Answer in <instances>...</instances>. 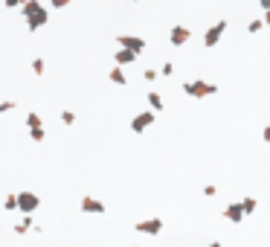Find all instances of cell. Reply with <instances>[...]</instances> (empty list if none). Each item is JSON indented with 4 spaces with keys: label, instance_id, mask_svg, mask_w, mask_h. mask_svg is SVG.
I'll list each match as a JSON object with an SVG mask.
<instances>
[{
    "label": "cell",
    "instance_id": "cell-1",
    "mask_svg": "<svg viewBox=\"0 0 270 247\" xmlns=\"http://www.w3.org/2000/svg\"><path fill=\"white\" fill-rule=\"evenodd\" d=\"M20 9H23V23H26L29 32H38L41 26L49 23V9H47L44 3H38V0H26Z\"/></svg>",
    "mask_w": 270,
    "mask_h": 247
},
{
    "label": "cell",
    "instance_id": "cell-2",
    "mask_svg": "<svg viewBox=\"0 0 270 247\" xmlns=\"http://www.w3.org/2000/svg\"><path fill=\"white\" fill-rule=\"evenodd\" d=\"M183 93L192 96V99H206V96H215L218 93V84L204 82V79H192V82H183Z\"/></svg>",
    "mask_w": 270,
    "mask_h": 247
},
{
    "label": "cell",
    "instance_id": "cell-3",
    "mask_svg": "<svg viewBox=\"0 0 270 247\" xmlns=\"http://www.w3.org/2000/svg\"><path fill=\"white\" fill-rule=\"evenodd\" d=\"M38 207H41V198H38L35 192H29V189L15 192V210H17V213L32 215V213H38Z\"/></svg>",
    "mask_w": 270,
    "mask_h": 247
},
{
    "label": "cell",
    "instance_id": "cell-4",
    "mask_svg": "<svg viewBox=\"0 0 270 247\" xmlns=\"http://www.w3.org/2000/svg\"><path fill=\"white\" fill-rule=\"evenodd\" d=\"M26 128H29V140H32V143H41V140L47 137L44 119L38 116V111H29V114H26Z\"/></svg>",
    "mask_w": 270,
    "mask_h": 247
},
{
    "label": "cell",
    "instance_id": "cell-5",
    "mask_svg": "<svg viewBox=\"0 0 270 247\" xmlns=\"http://www.w3.org/2000/svg\"><path fill=\"white\" fill-rule=\"evenodd\" d=\"M224 32H227V20H215L206 32H204V47H218L221 44V38H224Z\"/></svg>",
    "mask_w": 270,
    "mask_h": 247
},
{
    "label": "cell",
    "instance_id": "cell-6",
    "mask_svg": "<svg viewBox=\"0 0 270 247\" xmlns=\"http://www.w3.org/2000/svg\"><path fill=\"white\" fill-rule=\"evenodd\" d=\"M154 116H157L154 111H140V114L131 119V131H134V134H145V131L154 125Z\"/></svg>",
    "mask_w": 270,
    "mask_h": 247
},
{
    "label": "cell",
    "instance_id": "cell-7",
    "mask_svg": "<svg viewBox=\"0 0 270 247\" xmlns=\"http://www.w3.org/2000/svg\"><path fill=\"white\" fill-rule=\"evenodd\" d=\"M79 207H81V213H84V215H105V213H108V204H105V201H99V198H93V195H84Z\"/></svg>",
    "mask_w": 270,
    "mask_h": 247
},
{
    "label": "cell",
    "instance_id": "cell-8",
    "mask_svg": "<svg viewBox=\"0 0 270 247\" xmlns=\"http://www.w3.org/2000/svg\"><path fill=\"white\" fill-rule=\"evenodd\" d=\"M116 44L122 49H131L134 55H140L145 49V38H140V35H116Z\"/></svg>",
    "mask_w": 270,
    "mask_h": 247
},
{
    "label": "cell",
    "instance_id": "cell-9",
    "mask_svg": "<svg viewBox=\"0 0 270 247\" xmlns=\"http://www.w3.org/2000/svg\"><path fill=\"white\" fill-rule=\"evenodd\" d=\"M134 230L140 236H160L163 233V218H145V221L134 224Z\"/></svg>",
    "mask_w": 270,
    "mask_h": 247
},
{
    "label": "cell",
    "instance_id": "cell-10",
    "mask_svg": "<svg viewBox=\"0 0 270 247\" xmlns=\"http://www.w3.org/2000/svg\"><path fill=\"white\" fill-rule=\"evenodd\" d=\"M189 38H192V29H189V26H172V29H169V41H172L175 47H183Z\"/></svg>",
    "mask_w": 270,
    "mask_h": 247
},
{
    "label": "cell",
    "instance_id": "cell-11",
    "mask_svg": "<svg viewBox=\"0 0 270 247\" xmlns=\"http://www.w3.org/2000/svg\"><path fill=\"white\" fill-rule=\"evenodd\" d=\"M224 218H227L230 224H241V221H244V213H241V204H238V201H233V204H227V207H224Z\"/></svg>",
    "mask_w": 270,
    "mask_h": 247
},
{
    "label": "cell",
    "instance_id": "cell-12",
    "mask_svg": "<svg viewBox=\"0 0 270 247\" xmlns=\"http://www.w3.org/2000/svg\"><path fill=\"white\" fill-rule=\"evenodd\" d=\"M137 58H140V55H134L131 49H122V47H119V49L113 52V61H116V67H125V64H134Z\"/></svg>",
    "mask_w": 270,
    "mask_h": 247
},
{
    "label": "cell",
    "instance_id": "cell-13",
    "mask_svg": "<svg viewBox=\"0 0 270 247\" xmlns=\"http://www.w3.org/2000/svg\"><path fill=\"white\" fill-rule=\"evenodd\" d=\"M108 79H111L113 84H119V87H122V84H128V76H125V70H122V67H111V70H108Z\"/></svg>",
    "mask_w": 270,
    "mask_h": 247
},
{
    "label": "cell",
    "instance_id": "cell-14",
    "mask_svg": "<svg viewBox=\"0 0 270 247\" xmlns=\"http://www.w3.org/2000/svg\"><path fill=\"white\" fill-rule=\"evenodd\" d=\"M148 105H151L148 111H154V114H160V111L166 108V105H163V96H160L157 90H148Z\"/></svg>",
    "mask_w": 270,
    "mask_h": 247
},
{
    "label": "cell",
    "instance_id": "cell-15",
    "mask_svg": "<svg viewBox=\"0 0 270 247\" xmlns=\"http://www.w3.org/2000/svg\"><path fill=\"white\" fill-rule=\"evenodd\" d=\"M32 227H35L32 215H23V221H20V224H15V233H17V236H26V233H32Z\"/></svg>",
    "mask_w": 270,
    "mask_h": 247
},
{
    "label": "cell",
    "instance_id": "cell-16",
    "mask_svg": "<svg viewBox=\"0 0 270 247\" xmlns=\"http://www.w3.org/2000/svg\"><path fill=\"white\" fill-rule=\"evenodd\" d=\"M238 204H241V213H244V215H253V213H256V207H259V201H256V198H241Z\"/></svg>",
    "mask_w": 270,
    "mask_h": 247
},
{
    "label": "cell",
    "instance_id": "cell-17",
    "mask_svg": "<svg viewBox=\"0 0 270 247\" xmlns=\"http://www.w3.org/2000/svg\"><path fill=\"white\" fill-rule=\"evenodd\" d=\"M268 20H270V15H265V17H256V20H250V23H247V29L256 35V32H262V26H265Z\"/></svg>",
    "mask_w": 270,
    "mask_h": 247
},
{
    "label": "cell",
    "instance_id": "cell-18",
    "mask_svg": "<svg viewBox=\"0 0 270 247\" xmlns=\"http://www.w3.org/2000/svg\"><path fill=\"white\" fill-rule=\"evenodd\" d=\"M44 70H47L44 58H32V73H35V76H44Z\"/></svg>",
    "mask_w": 270,
    "mask_h": 247
},
{
    "label": "cell",
    "instance_id": "cell-19",
    "mask_svg": "<svg viewBox=\"0 0 270 247\" xmlns=\"http://www.w3.org/2000/svg\"><path fill=\"white\" fill-rule=\"evenodd\" d=\"M15 108H17V102H15V99H3V102H0V116H3V114H9V111H15Z\"/></svg>",
    "mask_w": 270,
    "mask_h": 247
},
{
    "label": "cell",
    "instance_id": "cell-20",
    "mask_svg": "<svg viewBox=\"0 0 270 247\" xmlns=\"http://www.w3.org/2000/svg\"><path fill=\"white\" fill-rule=\"evenodd\" d=\"M61 122H64V125H73V122H76V114H73L70 108H64V111H61Z\"/></svg>",
    "mask_w": 270,
    "mask_h": 247
},
{
    "label": "cell",
    "instance_id": "cell-21",
    "mask_svg": "<svg viewBox=\"0 0 270 247\" xmlns=\"http://www.w3.org/2000/svg\"><path fill=\"white\" fill-rule=\"evenodd\" d=\"M157 76H160V73H157L154 67H145V70H143V79H145V82H157Z\"/></svg>",
    "mask_w": 270,
    "mask_h": 247
},
{
    "label": "cell",
    "instance_id": "cell-22",
    "mask_svg": "<svg viewBox=\"0 0 270 247\" xmlns=\"http://www.w3.org/2000/svg\"><path fill=\"white\" fill-rule=\"evenodd\" d=\"M3 210H6V213H15V192H9V195H6V201H3Z\"/></svg>",
    "mask_w": 270,
    "mask_h": 247
},
{
    "label": "cell",
    "instance_id": "cell-23",
    "mask_svg": "<svg viewBox=\"0 0 270 247\" xmlns=\"http://www.w3.org/2000/svg\"><path fill=\"white\" fill-rule=\"evenodd\" d=\"M157 73H160V76H172V73H175V64H172V61H166V64H163Z\"/></svg>",
    "mask_w": 270,
    "mask_h": 247
},
{
    "label": "cell",
    "instance_id": "cell-24",
    "mask_svg": "<svg viewBox=\"0 0 270 247\" xmlns=\"http://www.w3.org/2000/svg\"><path fill=\"white\" fill-rule=\"evenodd\" d=\"M70 3H73V0H49V6H52V9H67Z\"/></svg>",
    "mask_w": 270,
    "mask_h": 247
},
{
    "label": "cell",
    "instance_id": "cell-25",
    "mask_svg": "<svg viewBox=\"0 0 270 247\" xmlns=\"http://www.w3.org/2000/svg\"><path fill=\"white\" fill-rule=\"evenodd\" d=\"M215 192H218V189H215L212 183H206V186H204V195H206V198H215Z\"/></svg>",
    "mask_w": 270,
    "mask_h": 247
},
{
    "label": "cell",
    "instance_id": "cell-26",
    "mask_svg": "<svg viewBox=\"0 0 270 247\" xmlns=\"http://www.w3.org/2000/svg\"><path fill=\"white\" fill-rule=\"evenodd\" d=\"M23 3H26V0H3L6 9H15V6H23Z\"/></svg>",
    "mask_w": 270,
    "mask_h": 247
},
{
    "label": "cell",
    "instance_id": "cell-27",
    "mask_svg": "<svg viewBox=\"0 0 270 247\" xmlns=\"http://www.w3.org/2000/svg\"><path fill=\"white\" fill-rule=\"evenodd\" d=\"M259 6H262V12H265V15L270 12V0H259Z\"/></svg>",
    "mask_w": 270,
    "mask_h": 247
},
{
    "label": "cell",
    "instance_id": "cell-28",
    "mask_svg": "<svg viewBox=\"0 0 270 247\" xmlns=\"http://www.w3.org/2000/svg\"><path fill=\"white\" fill-rule=\"evenodd\" d=\"M209 247H224V245H221V242H212V245H209Z\"/></svg>",
    "mask_w": 270,
    "mask_h": 247
},
{
    "label": "cell",
    "instance_id": "cell-29",
    "mask_svg": "<svg viewBox=\"0 0 270 247\" xmlns=\"http://www.w3.org/2000/svg\"><path fill=\"white\" fill-rule=\"evenodd\" d=\"M131 247H143V245H131Z\"/></svg>",
    "mask_w": 270,
    "mask_h": 247
},
{
    "label": "cell",
    "instance_id": "cell-30",
    "mask_svg": "<svg viewBox=\"0 0 270 247\" xmlns=\"http://www.w3.org/2000/svg\"><path fill=\"white\" fill-rule=\"evenodd\" d=\"M137 3H143V0H137Z\"/></svg>",
    "mask_w": 270,
    "mask_h": 247
}]
</instances>
